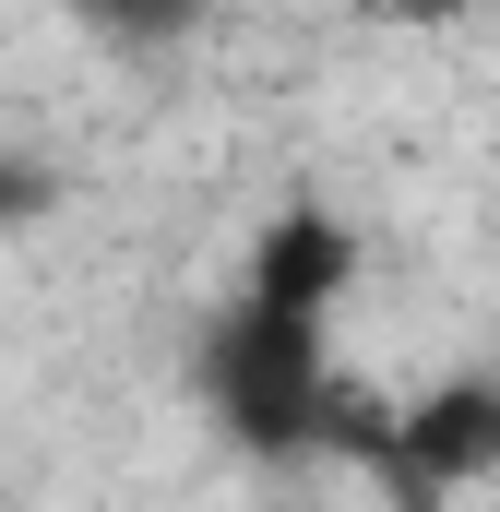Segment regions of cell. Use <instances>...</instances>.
Wrapping results in <instances>:
<instances>
[{
    "mask_svg": "<svg viewBox=\"0 0 500 512\" xmlns=\"http://www.w3.org/2000/svg\"><path fill=\"white\" fill-rule=\"evenodd\" d=\"M60 191H72V179H60L48 155H12V143H0V239L48 227V215H60Z\"/></svg>",
    "mask_w": 500,
    "mask_h": 512,
    "instance_id": "obj_6",
    "label": "cell"
},
{
    "mask_svg": "<svg viewBox=\"0 0 500 512\" xmlns=\"http://www.w3.org/2000/svg\"><path fill=\"white\" fill-rule=\"evenodd\" d=\"M72 12H84L108 48H167V36H191L215 0H72Z\"/></svg>",
    "mask_w": 500,
    "mask_h": 512,
    "instance_id": "obj_5",
    "label": "cell"
},
{
    "mask_svg": "<svg viewBox=\"0 0 500 512\" xmlns=\"http://www.w3.org/2000/svg\"><path fill=\"white\" fill-rule=\"evenodd\" d=\"M322 382H334V346H322V310H274V298H227L191 346V393L215 417V441L250 465H310L322 453Z\"/></svg>",
    "mask_w": 500,
    "mask_h": 512,
    "instance_id": "obj_1",
    "label": "cell"
},
{
    "mask_svg": "<svg viewBox=\"0 0 500 512\" xmlns=\"http://www.w3.org/2000/svg\"><path fill=\"white\" fill-rule=\"evenodd\" d=\"M322 465H358L381 489V477L405 465V405L381 382H358V370H334V382H322Z\"/></svg>",
    "mask_w": 500,
    "mask_h": 512,
    "instance_id": "obj_4",
    "label": "cell"
},
{
    "mask_svg": "<svg viewBox=\"0 0 500 512\" xmlns=\"http://www.w3.org/2000/svg\"><path fill=\"white\" fill-rule=\"evenodd\" d=\"M358 24H405V36H441V24H465V0H346Z\"/></svg>",
    "mask_w": 500,
    "mask_h": 512,
    "instance_id": "obj_7",
    "label": "cell"
},
{
    "mask_svg": "<svg viewBox=\"0 0 500 512\" xmlns=\"http://www.w3.org/2000/svg\"><path fill=\"white\" fill-rule=\"evenodd\" d=\"M250 298H274V310H334L346 286H358V227L334 215V203H286L274 227H250Z\"/></svg>",
    "mask_w": 500,
    "mask_h": 512,
    "instance_id": "obj_2",
    "label": "cell"
},
{
    "mask_svg": "<svg viewBox=\"0 0 500 512\" xmlns=\"http://www.w3.org/2000/svg\"><path fill=\"white\" fill-rule=\"evenodd\" d=\"M405 453L441 489L500 477V370H441L429 393H405Z\"/></svg>",
    "mask_w": 500,
    "mask_h": 512,
    "instance_id": "obj_3",
    "label": "cell"
}]
</instances>
